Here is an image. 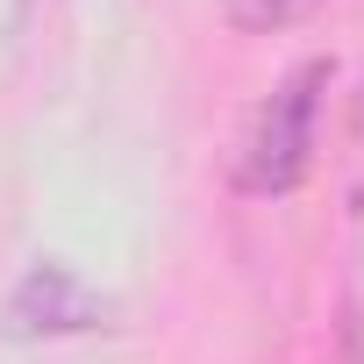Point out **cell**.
Masks as SVG:
<instances>
[{
    "label": "cell",
    "mask_w": 364,
    "mask_h": 364,
    "mask_svg": "<svg viewBox=\"0 0 364 364\" xmlns=\"http://www.w3.org/2000/svg\"><path fill=\"white\" fill-rule=\"evenodd\" d=\"M321 86H328V58H307V65H293V72L272 86V100L250 114L243 150H236V186H243V193L279 200V193H293L300 178H307Z\"/></svg>",
    "instance_id": "1"
},
{
    "label": "cell",
    "mask_w": 364,
    "mask_h": 364,
    "mask_svg": "<svg viewBox=\"0 0 364 364\" xmlns=\"http://www.w3.org/2000/svg\"><path fill=\"white\" fill-rule=\"evenodd\" d=\"M100 293L79 286V272L65 264H36L15 300H8V336H79V328H100Z\"/></svg>",
    "instance_id": "2"
},
{
    "label": "cell",
    "mask_w": 364,
    "mask_h": 364,
    "mask_svg": "<svg viewBox=\"0 0 364 364\" xmlns=\"http://www.w3.org/2000/svg\"><path fill=\"white\" fill-rule=\"evenodd\" d=\"M314 8H321V0H229V22L250 29V36H279V29L307 22Z\"/></svg>",
    "instance_id": "3"
},
{
    "label": "cell",
    "mask_w": 364,
    "mask_h": 364,
    "mask_svg": "<svg viewBox=\"0 0 364 364\" xmlns=\"http://www.w3.org/2000/svg\"><path fill=\"white\" fill-rule=\"evenodd\" d=\"M357 129H364V93H357Z\"/></svg>",
    "instance_id": "4"
}]
</instances>
